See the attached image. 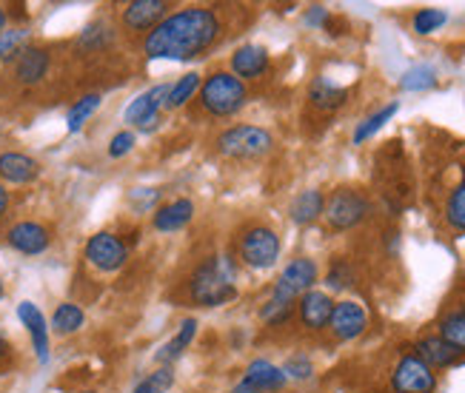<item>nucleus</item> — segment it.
<instances>
[{
  "label": "nucleus",
  "mask_w": 465,
  "mask_h": 393,
  "mask_svg": "<svg viewBox=\"0 0 465 393\" xmlns=\"http://www.w3.org/2000/svg\"><path fill=\"white\" fill-rule=\"evenodd\" d=\"M306 24L309 26H329V12H326V6H312V12L306 15Z\"/></svg>",
  "instance_id": "obj_41"
},
{
  "label": "nucleus",
  "mask_w": 465,
  "mask_h": 393,
  "mask_svg": "<svg viewBox=\"0 0 465 393\" xmlns=\"http://www.w3.org/2000/svg\"><path fill=\"white\" fill-rule=\"evenodd\" d=\"M446 220H449L451 229L465 231V180L457 185V189L446 200Z\"/></svg>",
  "instance_id": "obj_33"
},
{
  "label": "nucleus",
  "mask_w": 465,
  "mask_h": 393,
  "mask_svg": "<svg viewBox=\"0 0 465 393\" xmlns=\"http://www.w3.org/2000/svg\"><path fill=\"white\" fill-rule=\"evenodd\" d=\"M322 211H326V197H322V192H317V189L300 192L289 209L294 225H312L314 220H320Z\"/></svg>",
  "instance_id": "obj_23"
},
{
  "label": "nucleus",
  "mask_w": 465,
  "mask_h": 393,
  "mask_svg": "<svg viewBox=\"0 0 465 393\" xmlns=\"http://www.w3.org/2000/svg\"><path fill=\"white\" fill-rule=\"evenodd\" d=\"M169 9H172V4H166V0H132V4H126L120 20H124V26L129 32L149 34L157 24H163L169 17Z\"/></svg>",
  "instance_id": "obj_12"
},
{
  "label": "nucleus",
  "mask_w": 465,
  "mask_h": 393,
  "mask_svg": "<svg viewBox=\"0 0 465 393\" xmlns=\"http://www.w3.org/2000/svg\"><path fill=\"white\" fill-rule=\"evenodd\" d=\"M86 322V314H84V308L74 305V302H60L54 308V314H52V330L57 337H69L74 334V330H80Z\"/></svg>",
  "instance_id": "obj_25"
},
{
  "label": "nucleus",
  "mask_w": 465,
  "mask_h": 393,
  "mask_svg": "<svg viewBox=\"0 0 465 393\" xmlns=\"http://www.w3.org/2000/svg\"><path fill=\"white\" fill-rule=\"evenodd\" d=\"M274 146V140L260 126H234L217 137V152L229 160H260Z\"/></svg>",
  "instance_id": "obj_4"
},
{
  "label": "nucleus",
  "mask_w": 465,
  "mask_h": 393,
  "mask_svg": "<svg viewBox=\"0 0 465 393\" xmlns=\"http://www.w3.org/2000/svg\"><path fill=\"white\" fill-rule=\"evenodd\" d=\"M134 132H129V129H124V132H117L114 137H112V142H109V157H114V160H120V157H126L132 149H134Z\"/></svg>",
  "instance_id": "obj_39"
},
{
  "label": "nucleus",
  "mask_w": 465,
  "mask_h": 393,
  "mask_svg": "<svg viewBox=\"0 0 465 393\" xmlns=\"http://www.w3.org/2000/svg\"><path fill=\"white\" fill-rule=\"evenodd\" d=\"M26 40H29V32L24 26L0 32V60H4V64H15V60L20 57V52L29 46Z\"/></svg>",
  "instance_id": "obj_30"
},
{
  "label": "nucleus",
  "mask_w": 465,
  "mask_h": 393,
  "mask_svg": "<svg viewBox=\"0 0 465 393\" xmlns=\"http://www.w3.org/2000/svg\"><path fill=\"white\" fill-rule=\"evenodd\" d=\"M309 100H312V106L320 112H337V109L346 106L349 89L334 86L329 77H314L312 86H309Z\"/></svg>",
  "instance_id": "obj_21"
},
{
  "label": "nucleus",
  "mask_w": 465,
  "mask_h": 393,
  "mask_svg": "<svg viewBox=\"0 0 465 393\" xmlns=\"http://www.w3.org/2000/svg\"><path fill=\"white\" fill-rule=\"evenodd\" d=\"M220 37V17L212 9L189 6L169 15L143 37L149 60H194Z\"/></svg>",
  "instance_id": "obj_1"
},
{
  "label": "nucleus",
  "mask_w": 465,
  "mask_h": 393,
  "mask_svg": "<svg viewBox=\"0 0 465 393\" xmlns=\"http://www.w3.org/2000/svg\"><path fill=\"white\" fill-rule=\"evenodd\" d=\"M166 94H169V86H166V83H160V86L146 89L143 94H137V97L129 103V109L124 112V120L132 123V126H137L140 132H152V129H157V123H160V109H163Z\"/></svg>",
  "instance_id": "obj_10"
},
{
  "label": "nucleus",
  "mask_w": 465,
  "mask_h": 393,
  "mask_svg": "<svg viewBox=\"0 0 465 393\" xmlns=\"http://www.w3.org/2000/svg\"><path fill=\"white\" fill-rule=\"evenodd\" d=\"M112 26H106L104 20H97V24H89L84 32H80L77 37V44L80 49H86V52H100V49H106L112 44Z\"/></svg>",
  "instance_id": "obj_32"
},
{
  "label": "nucleus",
  "mask_w": 465,
  "mask_h": 393,
  "mask_svg": "<svg viewBox=\"0 0 465 393\" xmlns=\"http://www.w3.org/2000/svg\"><path fill=\"white\" fill-rule=\"evenodd\" d=\"M9 357V339L4 337V330H0V359Z\"/></svg>",
  "instance_id": "obj_43"
},
{
  "label": "nucleus",
  "mask_w": 465,
  "mask_h": 393,
  "mask_svg": "<svg viewBox=\"0 0 465 393\" xmlns=\"http://www.w3.org/2000/svg\"><path fill=\"white\" fill-rule=\"evenodd\" d=\"M371 202L369 197L357 192V189H337L329 200H326V222L331 225L334 231H349L354 225H360L362 220L369 217Z\"/></svg>",
  "instance_id": "obj_5"
},
{
  "label": "nucleus",
  "mask_w": 465,
  "mask_h": 393,
  "mask_svg": "<svg viewBox=\"0 0 465 393\" xmlns=\"http://www.w3.org/2000/svg\"><path fill=\"white\" fill-rule=\"evenodd\" d=\"M369 325V317H366V308H362L360 302H337L334 305V311H331V319H329V328H331V334L342 342H349V339H357L362 330H366Z\"/></svg>",
  "instance_id": "obj_14"
},
{
  "label": "nucleus",
  "mask_w": 465,
  "mask_h": 393,
  "mask_svg": "<svg viewBox=\"0 0 465 393\" xmlns=\"http://www.w3.org/2000/svg\"><path fill=\"white\" fill-rule=\"evenodd\" d=\"M266 69H269V52L257 44H246L232 54V74L240 80H257L266 74Z\"/></svg>",
  "instance_id": "obj_18"
},
{
  "label": "nucleus",
  "mask_w": 465,
  "mask_h": 393,
  "mask_svg": "<svg viewBox=\"0 0 465 393\" xmlns=\"http://www.w3.org/2000/svg\"><path fill=\"white\" fill-rule=\"evenodd\" d=\"M292 314H294V302L277 300V297H269V302L260 308L262 322H269V325H282Z\"/></svg>",
  "instance_id": "obj_35"
},
{
  "label": "nucleus",
  "mask_w": 465,
  "mask_h": 393,
  "mask_svg": "<svg viewBox=\"0 0 465 393\" xmlns=\"http://www.w3.org/2000/svg\"><path fill=\"white\" fill-rule=\"evenodd\" d=\"M391 388H394V393H434L437 377L417 354H411L397 362L394 374H391Z\"/></svg>",
  "instance_id": "obj_9"
},
{
  "label": "nucleus",
  "mask_w": 465,
  "mask_h": 393,
  "mask_svg": "<svg viewBox=\"0 0 465 393\" xmlns=\"http://www.w3.org/2000/svg\"><path fill=\"white\" fill-rule=\"evenodd\" d=\"M100 103H104V97L100 94H84L80 100H74V106L69 109V114H66V129L74 134V132H80L86 126V120L100 109Z\"/></svg>",
  "instance_id": "obj_28"
},
{
  "label": "nucleus",
  "mask_w": 465,
  "mask_h": 393,
  "mask_svg": "<svg viewBox=\"0 0 465 393\" xmlns=\"http://www.w3.org/2000/svg\"><path fill=\"white\" fill-rule=\"evenodd\" d=\"M314 282H317V262L309 260V257L292 260L286 268H282V274H280V280L274 285L272 297L286 300V302H297V297L312 291Z\"/></svg>",
  "instance_id": "obj_8"
},
{
  "label": "nucleus",
  "mask_w": 465,
  "mask_h": 393,
  "mask_svg": "<svg viewBox=\"0 0 465 393\" xmlns=\"http://www.w3.org/2000/svg\"><path fill=\"white\" fill-rule=\"evenodd\" d=\"M249 100V89L240 77L232 72H214L200 86V106L212 117H232L237 114Z\"/></svg>",
  "instance_id": "obj_3"
},
{
  "label": "nucleus",
  "mask_w": 465,
  "mask_h": 393,
  "mask_svg": "<svg viewBox=\"0 0 465 393\" xmlns=\"http://www.w3.org/2000/svg\"><path fill=\"white\" fill-rule=\"evenodd\" d=\"M331 311H334V302L329 294L322 291H306L300 297V322L306 325L309 330H320L326 328L329 319H331Z\"/></svg>",
  "instance_id": "obj_19"
},
{
  "label": "nucleus",
  "mask_w": 465,
  "mask_h": 393,
  "mask_svg": "<svg viewBox=\"0 0 465 393\" xmlns=\"http://www.w3.org/2000/svg\"><path fill=\"white\" fill-rule=\"evenodd\" d=\"M462 350L449 345L442 337H422L417 342V357L426 362L429 368H449L460 359Z\"/></svg>",
  "instance_id": "obj_22"
},
{
  "label": "nucleus",
  "mask_w": 465,
  "mask_h": 393,
  "mask_svg": "<svg viewBox=\"0 0 465 393\" xmlns=\"http://www.w3.org/2000/svg\"><path fill=\"white\" fill-rule=\"evenodd\" d=\"M394 114H397V103H389V106H382L380 112H374L371 117L362 120L360 126H357V132H354V142H357V146H360V142H366L369 137H374Z\"/></svg>",
  "instance_id": "obj_31"
},
{
  "label": "nucleus",
  "mask_w": 465,
  "mask_h": 393,
  "mask_svg": "<svg viewBox=\"0 0 465 393\" xmlns=\"http://www.w3.org/2000/svg\"><path fill=\"white\" fill-rule=\"evenodd\" d=\"M84 393H97V390H84Z\"/></svg>",
  "instance_id": "obj_46"
},
{
  "label": "nucleus",
  "mask_w": 465,
  "mask_h": 393,
  "mask_svg": "<svg viewBox=\"0 0 465 393\" xmlns=\"http://www.w3.org/2000/svg\"><path fill=\"white\" fill-rule=\"evenodd\" d=\"M440 337L457 350H465V308H454L440 319Z\"/></svg>",
  "instance_id": "obj_27"
},
{
  "label": "nucleus",
  "mask_w": 465,
  "mask_h": 393,
  "mask_svg": "<svg viewBox=\"0 0 465 393\" xmlns=\"http://www.w3.org/2000/svg\"><path fill=\"white\" fill-rule=\"evenodd\" d=\"M174 385V370L172 368H160L154 370L152 377H146L134 388V393H166L169 388Z\"/></svg>",
  "instance_id": "obj_36"
},
{
  "label": "nucleus",
  "mask_w": 465,
  "mask_h": 393,
  "mask_svg": "<svg viewBox=\"0 0 465 393\" xmlns=\"http://www.w3.org/2000/svg\"><path fill=\"white\" fill-rule=\"evenodd\" d=\"M157 200H160V192L157 189H137V192H132V205H134L137 211L152 209Z\"/></svg>",
  "instance_id": "obj_40"
},
{
  "label": "nucleus",
  "mask_w": 465,
  "mask_h": 393,
  "mask_svg": "<svg viewBox=\"0 0 465 393\" xmlns=\"http://www.w3.org/2000/svg\"><path fill=\"white\" fill-rule=\"evenodd\" d=\"M0 300H4V282H0Z\"/></svg>",
  "instance_id": "obj_45"
},
{
  "label": "nucleus",
  "mask_w": 465,
  "mask_h": 393,
  "mask_svg": "<svg viewBox=\"0 0 465 393\" xmlns=\"http://www.w3.org/2000/svg\"><path fill=\"white\" fill-rule=\"evenodd\" d=\"M40 174V162L24 152H4L0 154V180L12 182V185H26L37 180Z\"/></svg>",
  "instance_id": "obj_17"
},
{
  "label": "nucleus",
  "mask_w": 465,
  "mask_h": 393,
  "mask_svg": "<svg viewBox=\"0 0 465 393\" xmlns=\"http://www.w3.org/2000/svg\"><path fill=\"white\" fill-rule=\"evenodd\" d=\"M86 260L97 268V271L114 274V271H120V268L126 265L129 248H126V242L120 240L117 234L100 231V234L89 237V242H86Z\"/></svg>",
  "instance_id": "obj_7"
},
{
  "label": "nucleus",
  "mask_w": 465,
  "mask_h": 393,
  "mask_svg": "<svg viewBox=\"0 0 465 393\" xmlns=\"http://www.w3.org/2000/svg\"><path fill=\"white\" fill-rule=\"evenodd\" d=\"M282 374H286V379H309L314 374V365L306 354H297L286 362V368H282Z\"/></svg>",
  "instance_id": "obj_38"
},
{
  "label": "nucleus",
  "mask_w": 465,
  "mask_h": 393,
  "mask_svg": "<svg viewBox=\"0 0 465 393\" xmlns=\"http://www.w3.org/2000/svg\"><path fill=\"white\" fill-rule=\"evenodd\" d=\"M286 388V374L269 359H254L232 393H274Z\"/></svg>",
  "instance_id": "obj_11"
},
{
  "label": "nucleus",
  "mask_w": 465,
  "mask_h": 393,
  "mask_svg": "<svg viewBox=\"0 0 465 393\" xmlns=\"http://www.w3.org/2000/svg\"><path fill=\"white\" fill-rule=\"evenodd\" d=\"M4 29H6V9L0 6V32H4Z\"/></svg>",
  "instance_id": "obj_44"
},
{
  "label": "nucleus",
  "mask_w": 465,
  "mask_h": 393,
  "mask_svg": "<svg viewBox=\"0 0 465 393\" xmlns=\"http://www.w3.org/2000/svg\"><path fill=\"white\" fill-rule=\"evenodd\" d=\"M189 294L197 305L220 308L237 297V262L229 254H214L203 260L192 274Z\"/></svg>",
  "instance_id": "obj_2"
},
{
  "label": "nucleus",
  "mask_w": 465,
  "mask_h": 393,
  "mask_svg": "<svg viewBox=\"0 0 465 393\" xmlns=\"http://www.w3.org/2000/svg\"><path fill=\"white\" fill-rule=\"evenodd\" d=\"M6 242L15 248L17 254L37 257L52 245V234H49L46 225H40L35 220H24V222H15L6 231Z\"/></svg>",
  "instance_id": "obj_13"
},
{
  "label": "nucleus",
  "mask_w": 465,
  "mask_h": 393,
  "mask_svg": "<svg viewBox=\"0 0 465 393\" xmlns=\"http://www.w3.org/2000/svg\"><path fill=\"white\" fill-rule=\"evenodd\" d=\"M400 86H402V92H429L437 86V72L429 64H417L402 74Z\"/></svg>",
  "instance_id": "obj_29"
},
{
  "label": "nucleus",
  "mask_w": 465,
  "mask_h": 393,
  "mask_svg": "<svg viewBox=\"0 0 465 393\" xmlns=\"http://www.w3.org/2000/svg\"><path fill=\"white\" fill-rule=\"evenodd\" d=\"M237 254L249 268H272L280 257V237L274 229H266V225H252V229L242 231L240 242H237Z\"/></svg>",
  "instance_id": "obj_6"
},
{
  "label": "nucleus",
  "mask_w": 465,
  "mask_h": 393,
  "mask_svg": "<svg viewBox=\"0 0 465 393\" xmlns=\"http://www.w3.org/2000/svg\"><path fill=\"white\" fill-rule=\"evenodd\" d=\"M197 89H200V74L197 72H189V74H183L177 83H172L169 86V94H166V103H163V109H169V112H174V109H183L186 103L197 94Z\"/></svg>",
  "instance_id": "obj_26"
},
{
  "label": "nucleus",
  "mask_w": 465,
  "mask_h": 393,
  "mask_svg": "<svg viewBox=\"0 0 465 393\" xmlns=\"http://www.w3.org/2000/svg\"><path fill=\"white\" fill-rule=\"evenodd\" d=\"M449 24V15L442 9H420L411 20V26L417 34H434L437 29H442Z\"/></svg>",
  "instance_id": "obj_34"
},
{
  "label": "nucleus",
  "mask_w": 465,
  "mask_h": 393,
  "mask_svg": "<svg viewBox=\"0 0 465 393\" xmlns=\"http://www.w3.org/2000/svg\"><path fill=\"white\" fill-rule=\"evenodd\" d=\"M17 319L24 322V328L29 330L32 348L37 354V362H49V325L46 317L40 314V308L35 302H20L17 305Z\"/></svg>",
  "instance_id": "obj_15"
},
{
  "label": "nucleus",
  "mask_w": 465,
  "mask_h": 393,
  "mask_svg": "<svg viewBox=\"0 0 465 393\" xmlns=\"http://www.w3.org/2000/svg\"><path fill=\"white\" fill-rule=\"evenodd\" d=\"M9 211V192H6V185L0 182V217H4Z\"/></svg>",
  "instance_id": "obj_42"
},
{
  "label": "nucleus",
  "mask_w": 465,
  "mask_h": 393,
  "mask_svg": "<svg viewBox=\"0 0 465 393\" xmlns=\"http://www.w3.org/2000/svg\"><path fill=\"white\" fill-rule=\"evenodd\" d=\"M192 217H194V202L192 200H174V202L160 205L152 217V225L163 234H174L180 229H186V225L192 222Z\"/></svg>",
  "instance_id": "obj_20"
},
{
  "label": "nucleus",
  "mask_w": 465,
  "mask_h": 393,
  "mask_svg": "<svg viewBox=\"0 0 465 393\" xmlns=\"http://www.w3.org/2000/svg\"><path fill=\"white\" fill-rule=\"evenodd\" d=\"M49 66H52V57L44 46H26L15 60V77L17 83H24V86H37V83L49 74Z\"/></svg>",
  "instance_id": "obj_16"
},
{
  "label": "nucleus",
  "mask_w": 465,
  "mask_h": 393,
  "mask_svg": "<svg viewBox=\"0 0 465 393\" xmlns=\"http://www.w3.org/2000/svg\"><path fill=\"white\" fill-rule=\"evenodd\" d=\"M351 280H354L351 265H349L346 260H334L331 271H329V277H326V285L331 288V291H342V288H349Z\"/></svg>",
  "instance_id": "obj_37"
},
{
  "label": "nucleus",
  "mask_w": 465,
  "mask_h": 393,
  "mask_svg": "<svg viewBox=\"0 0 465 393\" xmlns=\"http://www.w3.org/2000/svg\"><path fill=\"white\" fill-rule=\"evenodd\" d=\"M194 334H197V319L194 317H189V319H183V322H180V328H177V334L163 345V348H160V354H157V362L160 365H172L180 354H183V350L192 345V339H194Z\"/></svg>",
  "instance_id": "obj_24"
}]
</instances>
